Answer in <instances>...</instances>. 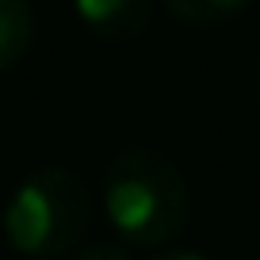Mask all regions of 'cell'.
I'll use <instances>...</instances> for the list:
<instances>
[{"label":"cell","instance_id":"6da1fadb","mask_svg":"<svg viewBox=\"0 0 260 260\" xmlns=\"http://www.w3.org/2000/svg\"><path fill=\"white\" fill-rule=\"evenodd\" d=\"M104 214L130 249H161L184 230L191 195L169 157L122 149L104 172Z\"/></svg>","mask_w":260,"mask_h":260},{"label":"cell","instance_id":"7a4b0ae2","mask_svg":"<svg viewBox=\"0 0 260 260\" xmlns=\"http://www.w3.org/2000/svg\"><path fill=\"white\" fill-rule=\"evenodd\" d=\"M92 222V191L73 169L46 165L12 191L4 207V237L19 256L50 260L81 245Z\"/></svg>","mask_w":260,"mask_h":260},{"label":"cell","instance_id":"3957f363","mask_svg":"<svg viewBox=\"0 0 260 260\" xmlns=\"http://www.w3.org/2000/svg\"><path fill=\"white\" fill-rule=\"evenodd\" d=\"M73 8L100 42H134L153 19V0H73Z\"/></svg>","mask_w":260,"mask_h":260},{"label":"cell","instance_id":"277c9868","mask_svg":"<svg viewBox=\"0 0 260 260\" xmlns=\"http://www.w3.org/2000/svg\"><path fill=\"white\" fill-rule=\"evenodd\" d=\"M35 42V8L31 0H0V73L27 57Z\"/></svg>","mask_w":260,"mask_h":260},{"label":"cell","instance_id":"5b68a950","mask_svg":"<svg viewBox=\"0 0 260 260\" xmlns=\"http://www.w3.org/2000/svg\"><path fill=\"white\" fill-rule=\"evenodd\" d=\"M252 0H165L172 19L180 23H191V27H218L226 19L241 16Z\"/></svg>","mask_w":260,"mask_h":260},{"label":"cell","instance_id":"8992f818","mask_svg":"<svg viewBox=\"0 0 260 260\" xmlns=\"http://www.w3.org/2000/svg\"><path fill=\"white\" fill-rule=\"evenodd\" d=\"M73 260H130V249L126 245H115V241H100V245L81 249Z\"/></svg>","mask_w":260,"mask_h":260},{"label":"cell","instance_id":"52a82bcc","mask_svg":"<svg viewBox=\"0 0 260 260\" xmlns=\"http://www.w3.org/2000/svg\"><path fill=\"white\" fill-rule=\"evenodd\" d=\"M153 260H207L203 252H184V249H172V252H161V256H153Z\"/></svg>","mask_w":260,"mask_h":260},{"label":"cell","instance_id":"ba28073f","mask_svg":"<svg viewBox=\"0 0 260 260\" xmlns=\"http://www.w3.org/2000/svg\"><path fill=\"white\" fill-rule=\"evenodd\" d=\"M256 100H260V69H256Z\"/></svg>","mask_w":260,"mask_h":260},{"label":"cell","instance_id":"9c48e42d","mask_svg":"<svg viewBox=\"0 0 260 260\" xmlns=\"http://www.w3.org/2000/svg\"><path fill=\"white\" fill-rule=\"evenodd\" d=\"M19 260H35V256H19Z\"/></svg>","mask_w":260,"mask_h":260}]
</instances>
